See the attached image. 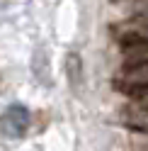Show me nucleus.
Listing matches in <instances>:
<instances>
[{
    "instance_id": "obj_1",
    "label": "nucleus",
    "mask_w": 148,
    "mask_h": 151,
    "mask_svg": "<svg viewBox=\"0 0 148 151\" xmlns=\"http://www.w3.org/2000/svg\"><path fill=\"white\" fill-rule=\"evenodd\" d=\"M27 127H29V110L20 102L10 105L3 115H0V134L3 137H10V139H17L22 137Z\"/></svg>"
},
{
    "instance_id": "obj_2",
    "label": "nucleus",
    "mask_w": 148,
    "mask_h": 151,
    "mask_svg": "<svg viewBox=\"0 0 148 151\" xmlns=\"http://www.w3.org/2000/svg\"><path fill=\"white\" fill-rule=\"evenodd\" d=\"M124 83L129 88H146L148 86V61L138 63V66H129V71L124 76Z\"/></svg>"
},
{
    "instance_id": "obj_3",
    "label": "nucleus",
    "mask_w": 148,
    "mask_h": 151,
    "mask_svg": "<svg viewBox=\"0 0 148 151\" xmlns=\"http://www.w3.org/2000/svg\"><path fill=\"white\" fill-rule=\"evenodd\" d=\"M66 73L70 78V86L73 88H80V81H83V63H80V56L78 54H68L66 59Z\"/></svg>"
},
{
    "instance_id": "obj_4",
    "label": "nucleus",
    "mask_w": 148,
    "mask_h": 151,
    "mask_svg": "<svg viewBox=\"0 0 148 151\" xmlns=\"http://www.w3.org/2000/svg\"><path fill=\"white\" fill-rule=\"evenodd\" d=\"M138 105L148 107V86L146 88H138Z\"/></svg>"
}]
</instances>
